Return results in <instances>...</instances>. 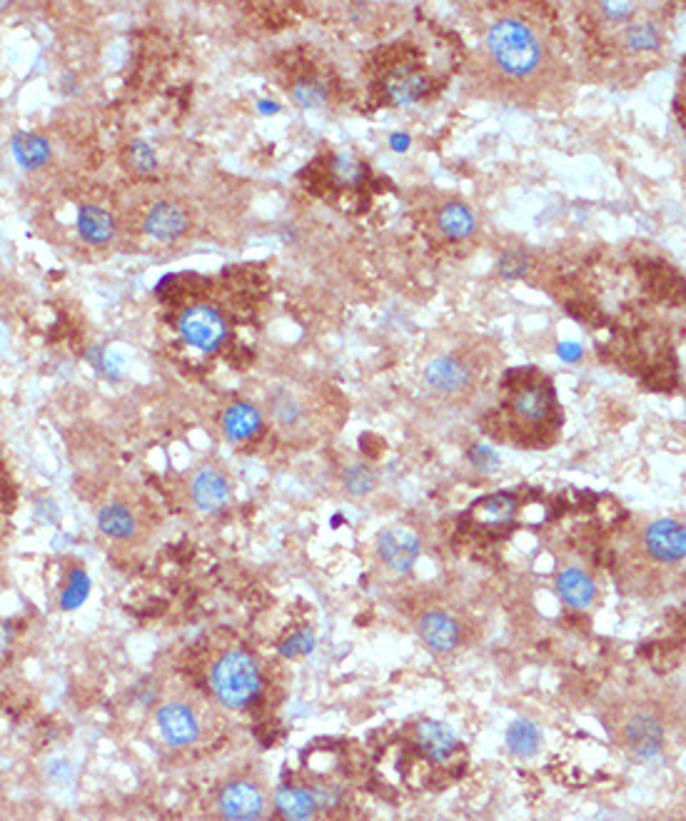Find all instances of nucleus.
Masks as SVG:
<instances>
[{
  "mask_svg": "<svg viewBox=\"0 0 686 821\" xmlns=\"http://www.w3.org/2000/svg\"><path fill=\"white\" fill-rule=\"evenodd\" d=\"M517 510V497L509 495V492H494V495L482 497L474 505V520L487 527H504L509 522H514Z\"/></svg>",
  "mask_w": 686,
  "mask_h": 821,
  "instance_id": "obj_18",
  "label": "nucleus"
},
{
  "mask_svg": "<svg viewBox=\"0 0 686 821\" xmlns=\"http://www.w3.org/2000/svg\"><path fill=\"white\" fill-rule=\"evenodd\" d=\"M130 163H133V168H138L140 173H148V170L155 168V153L153 148H150L148 143H143V140H135L133 145H130Z\"/></svg>",
  "mask_w": 686,
  "mask_h": 821,
  "instance_id": "obj_33",
  "label": "nucleus"
},
{
  "mask_svg": "<svg viewBox=\"0 0 686 821\" xmlns=\"http://www.w3.org/2000/svg\"><path fill=\"white\" fill-rule=\"evenodd\" d=\"M210 684L218 702L228 709H245L260 694V669L245 652H228L215 662Z\"/></svg>",
  "mask_w": 686,
  "mask_h": 821,
  "instance_id": "obj_2",
  "label": "nucleus"
},
{
  "mask_svg": "<svg viewBox=\"0 0 686 821\" xmlns=\"http://www.w3.org/2000/svg\"><path fill=\"white\" fill-rule=\"evenodd\" d=\"M422 554V542L407 527H390L377 537V557L387 569L397 574H405L415 567Z\"/></svg>",
  "mask_w": 686,
  "mask_h": 821,
  "instance_id": "obj_6",
  "label": "nucleus"
},
{
  "mask_svg": "<svg viewBox=\"0 0 686 821\" xmlns=\"http://www.w3.org/2000/svg\"><path fill=\"white\" fill-rule=\"evenodd\" d=\"M437 225H440V230L450 240H464L477 230V220H474L472 208H467L464 203H447L440 210V215H437Z\"/></svg>",
  "mask_w": 686,
  "mask_h": 821,
  "instance_id": "obj_23",
  "label": "nucleus"
},
{
  "mask_svg": "<svg viewBox=\"0 0 686 821\" xmlns=\"http://www.w3.org/2000/svg\"><path fill=\"white\" fill-rule=\"evenodd\" d=\"M193 502L198 505V510L208 512V515L223 510L230 502L228 477L220 475L213 467H203V470L193 477Z\"/></svg>",
  "mask_w": 686,
  "mask_h": 821,
  "instance_id": "obj_11",
  "label": "nucleus"
},
{
  "mask_svg": "<svg viewBox=\"0 0 686 821\" xmlns=\"http://www.w3.org/2000/svg\"><path fill=\"white\" fill-rule=\"evenodd\" d=\"M417 632L425 647L435 654H450L455 652L462 642V629L452 614L442 612V609H430L417 622Z\"/></svg>",
  "mask_w": 686,
  "mask_h": 821,
  "instance_id": "obj_9",
  "label": "nucleus"
},
{
  "mask_svg": "<svg viewBox=\"0 0 686 821\" xmlns=\"http://www.w3.org/2000/svg\"><path fill=\"white\" fill-rule=\"evenodd\" d=\"M512 407L522 420L527 422H542L552 410V395L544 385H522L512 397Z\"/></svg>",
  "mask_w": 686,
  "mask_h": 821,
  "instance_id": "obj_19",
  "label": "nucleus"
},
{
  "mask_svg": "<svg viewBox=\"0 0 686 821\" xmlns=\"http://www.w3.org/2000/svg\"><path fill=\"white\" fill-rule=\"evenodd\" d=\"M559 355H562L564 360L574 362V360H579V357H582V350H579L577 345H572V342H567V345L559 347Z\"/></svg>",
  "mask_w": 686,
  "mask_h": 821,
  "instance_id": "obj_36",
  "label": "nucleus"
},
{
  "mask_svg": "<svg viewBox=\"0 0 686 821\" xmlns=\"http://www.w3.org/2000/svg\"><path fill=\"white\" fill-rule=\"evenodd\" d=\"M78 233L80 238L93 245L110 243L115 235L113 215L105 213L103 208H95V205H85L78 213Z\"/></svg>",
  "mask_w": 686,
  "mask_h": 821,
  "instance_id": "obj_22",
  "label": "nucleus"
},
{
  "mask_svg": "<svg viewBox=\"0 0 686 821\" xmlns=\"http://www.w3.org/2000/svg\"><path fill=\"white\" fill-rule=\"evenodd\" d=\"M392 148H395V150L410 148V138H407V135L395 133V135H392Z\"/></svg>",
  "mask_w": 686,
  "mask_h": 821,
  "instance_id": "obj_37",
  "label": "nucleus"
},
{
  "mask_svg": "<svg viewBox=\"0 0 686 821\" xmlns=\"http://www.w3.org/2000/svg\"><path fill=\"white\" fill-rule=\"evenodd\" d=\"M469 460H472V467L474 470L484 472V475H489V472H494L499 467V455L492 450L489 445H474L472 450H469Z\"/></svg>",
  "mask_w": 686,
  "mask_h": 821,
  "instance_id": "obj_32",
  "label": "nucleus"
},
{
  "mask_svg": "<svg viewBox=\"0 0 686 821\" xmlns=\"http://www.w3.org/2000/svg\"><path fill=\"white\" fill-rule=\"evenodd\" d=\"M527 268H529V263L522 253H507L502 260H499V273H502L504 277H509V280L522 277L524 273H527Z\"/></svg>",
  "mask_w": 686,
  "mask_h": 821,
  "instance_id": "obj_34",
  "label": "nucleus"
},
{
  "mask_svg": "<svg viewBox=\"0 0 686 821\" xmlns=\"http://www.w3.org/2000/svg\"><path fill=\"white\" fill-rule=\"evenodd\" d=\"M218 809L228 821H257L265 812V797L252 782H232L223 787L218 797Z\"/></svg>",
  "mask_w": 686,
  "mask_h": 821,
  "instance_id": "obj_8",
  "label": "nucleus"
},
{
  "mask_svg": "<svg viewBox=\"0 0 686 821\" xmlns=\"http://www.w3.org/2000/svg\"><path fill=\"white\" fill-rule=\"evenodd\" d=\"M88 594H90V577L83 572V569H75V572L70 574L68 587H65L63 597H60V607H63L65 612L78 609L80 604L88 599Z\"/></svg>",
  "mask_w": 686,
  "mask_h": 821,
  "instance_id": "obj_27",
  "label": "nucleus"
},
{
  "mask_svg": "<svg viewBox=\"0 0 686 821\" xmlns=\"http://www.w3.org/2000/svg\"><path fill=\"white\" fill-rule=\"evenodd\" d=\"M489 53L499 70L512 78H527L542 63V43L532 25L519 18H502L487 35Z\"/></svg>",
  "mask_w": 686,
  "mask_h": 821,
  "instance_id": "obj_1",
  "label": "nucleus"
},
{
  "mask_svg": "<svg viewBox=\"0 0 686 821\" xmlns=\"http://www.w3.org/2000/svg\"><path fill=\"white\" fill-rule=\"evenodd\" d=\"M13 155L23 168H40V165L48 163L50 158V145L48 140H43L40 135L33 133H18L13 138Z\"/></svg>",
  "mask_w": 686,
  "mask_h": 821,
  "instance_id": "obj_25",
  "label": "nucleus"
},
{
  "mask_svg": "<svg viewBox=\"0 0 686 821\" xmlns=\"http://www.w3.org/2000/svg\"><path fill=\"white\" fill-rule=\"evenodd\" d=\"M345 487L357 497L367 495V492L375 490V472L367 465H352L345 472Z\"/></svg>",
  "mask_w": 686,
  "mask_h": 821,
  "instance_id": "obj_30",
  "label": "nucleus"
},
{
  "mask_svg": "<svg viewBox=\"0 0 686 821\" xmlns=\"http://www.w3.org/2000/svg\"><path fill=\"white\" fill-rule=\"evenodd\" d=\"M332 173H335V178L340 180V183L357 185L362 178H365V165H362L352 153H340V155H335Z\"/></svg>",
  "mask_w": 686,
  "mask_h": 821,
  "instance_id": "obj_28",
  "label": "nucleus"
},
{
  "mask_svg": "<svg viewBox=\"0 0 686 821\" xmlns=\"http://www.w3.org/2000/svg\"><path fill=\"white\" fill-rule=\"evenodd\" d=\"M385 90L392 103L412 105L427 93V78L415 68H395L385 80Z\"/></svg>",
  "mask_w": 686,
  "mask_h": 821,
  "instance_id": "obj_17",
  "label": "nucleus"
},
{
  "mask_svg": "<svg viewBox=\"0 0 686 821\" xmlns=\"http://www.w3.org/2000/svg\"><path fill=\"white\" fill-rule=\"evenodd\" d=\"M262 427V415L257 412L255 405L250 402H235V405L228 407V412L223 415V430L230 440L242 442L250 440L260 432Z\"/></svg>",
  "mask_w": 686,
  "mask_h": 821,
  "instance_id": "obj_20",
  "label": "nucleus"
},
{
  "mask_svg": "<svg viewBox=\"0 0 686 821\" xmlns=\"http://www.w3.org/2000/svg\"><path fill=\"white\" fill-rule=\"evenodd\" d=\"M98 527L110 540H128V537L135 535V527L138 525H135V517L128 507L120 505V502H113V505H105L98 512Z\"/></svg>",
  "mask_w": 686,
  "mask_h": 821,
  "instance_id": "obj_24",
  "label": "nucleus"
},
{
  "mask_svg": "<svg viewBox=\"0 0 686 821\" xmlns=\"http://www.w3.org/2000/svg\"><path fill=\"white\" fill-rule=\"evenodd\" d=\"M188 230V213L183 205L160 200L148 210L145 218V233L155 240H175Z\"/></svg>",
  "mask_w": 686,
  "mask_h": 821,
  "instance_id": "obj_12",
  "label": "nucleus"
},
{
  "mask_svg": "<svg viewBox=\"0 0 686 821\" xmlns=\"http://www.w3.org/2000/svg\"><path fill=\"white\" fill-rule=\"evenodd\" d=\"M275 809L287 821H310L317 812L315 792H310L305 787L285 784V787H280L275 792Z\"/></svg>",
  "mask_w": 686,
  "mask_h": 821,
  "instance_id": "obj_15",
  "label": "nucleus"
},
{
  "mask_svg": "<svg viewBox=\"0 0 686 821\" xmlns=\"http://www.w3.org/2000/svg\"><path fill=\"white\" fill-rule=\"evenodd\" d=\"M178 330L188 345L198 347V350L203 352L218 350L220 342L225 340V332H228L225 330V320L220 317V312L208 305H198L185 310L178 322Z\"/></svg>",
  "mask_w": 686,
  "mask_h": 821,
  "instance_id": "obj_3",
  "label": "nucleus"
},
{
  "mask_svg": "<svg viewBox=\"0 0 686 821\" xmlns=\"http://www.w3.org/2000/svg\"><path fill=\"white\" fill-rule=\"evenodd\" d=\"M325 95H327V90L320 80H302V83L295 88L297 103L305 105V108H315V105H320L322 100H325Z\"/></svg>",
  "mask_w": 686,
  "mask_h": 821,
  "instance_id": "obj_31",
  "label": "nucleus"
},
{
  "mask_svg": "<svg viewBox=\"0 0 686 821\" xmlns=\"http://www.w3.org/2000/svg\"><path fill=\"white\" fill-rule=\"evenodd\" d=\"M315 647H317L315 634H312L310 629H297V632H292L285 642H280L277 652H280V657H285V659H300V657H310V654L315 652Z\"/></svg>",
  "mask_w": 686,
  "mask_h": 821,
  "instance_id": "obj_26",
  "label": "nucleus"
},
{
  "mask_svg": "<svg viewBox=\"0 0 686 821\" xmlns=\"http://www.w3.org/2000/svg\"><path fill=\"white\" fill-rule=\"evenodd\" d=\"M644 547L654 562L679 564L686 559V527L672 517L654 520L644 530Z\"/></svg>",
  "mask_w": 686,
  "mask_h": 821,
  "instance_id": "obj_5",
  "label": "nucleus"
},
{
  "mask_svg": "<svg viewBox=\"0 0 686 821\" xmlns=\"http://www.w3.org/2000/svg\"><path fill=\"white\" fill-rule=\"evenodd\" d=\"M557 594L567 607L587 609L597 599V582L579 567H567L557 577Z\"/></svg>",
  "mask_w": 686,
  "mask_h": 821,
  "instance_id": "obj_14",
  "label": "nucleus"
},
{
  "mask_svg": "<svg viewBox=\"0 0 686 821\" xmlns=\"http://www.w3.org/2000/svg\"><path fill=\"white\" fill-rule=\"evenodd\" d=\"M415 742L420 747V752L430 762L437 764L455 757V752L459 749L457 732L447 722H440V719H422V722H417Z\"/></svg>",
  "mask_w": 686,
  "mask_h": 821,
  "instance_id": "obj_10",
  "label": "nucleus"
},
{
  "mask_svg": "<svg viewBox=\"0 0 686 821\" xmlns=\"http://www.w3.org/2000/svg\"><path fill=\"white\" fill-rule=\"evenodd\" d=\"M624 744H627V749L637 759L652 762V759L662 757L664 747H667L664 724L649 712L632 714L627 719V724H624Z\"/></svg>",
  "mask_w": 686,
  "mask_h": 821,
  "instance_id": "obj_4",
  "label": "nucleus"
},
{
  "mask_svg": "<svg viewBox=\"0 0 686 821\" xmlns=\"http://www.w3.org/2000/svg\"><path fill=\"white\" fill-rule=\"evenodd\" d=\"M270 412H272V420H275L277 427H282V430L295 432V430H300V427H305V420H307L305 402H302L292 390L272 392Z\"/></svg>",
  "mask_w": 686,
  "mask_h": 821,
  "instance_id": "obj_21",
  "label": "nucleus"
},
{
  "mask_svg": "<svg viewBox=\"0 0 686 821\" xmlns=\"http://www.w3.org/2000/svg\"><path fill=\"white\" fill-rule=\"evenodd\" d=\"M542 729H539L537 722L532 719H514L512 724L504 732V744H507L509 754L517 759H532L537 757L539 749H542Z\"/></svg>",
  "mask_w": 686,
  "mask_h": 821,
  "instance_id": "obj_16",
  "label": "nucleus"
},
{
  "mask_svg": "<svg viewBox=\"0 0 686 821\" xmlns=\"http://www.w3.org/2000/svg\"><path fill=\"white\" fill-rule=\"evenodd\" d=\"M160 734L170 747H190L200 737V722L193 709L183 702H165L155 714Z\"/></svg>",
  "mask_w": 686,
  "mask_h": 821,
  "instance_id": "obj_7",
  "label": "nucleus"
},
{
  "mask_svg": "<svg viewBox=\"0 0 686 821\" xmlns=\"http://www.w3.org/2000/svg\"><path fill=\"white\" fill-rule=\"evenodd\" d=\"M469 377H472V372H469L467 362L452 355L435 357L425 370L427 385L437 392H445V395H455V392L464 390L469 385Z\"/></svg>",
  "mask_w": 686,
  "mask_h": 821,
  "instance_id": "obj_13",
  "label": "nucleus"
},
{
  "mask_svg": "<svg viewBox=\"0 0 686 821\" xmlns=\"http://www.w3.org/2000/svg\"><path fill=\"white\" fill-rule=\"evenodd\" d=\"M602 8H604V13L612 15V18H627V15L632 13L629 5H617V3H604Z\"/></svg>",
  "mask_w": 686,
  "mask_h": 821,
  "instance_id": "obj_35",
  "label": "nucleus"
},
{
  "mask_svg": "<svg viewBox=\"0 0 686 821\" xmlns=\"http://www.w3.org/2000/svg\"><path fill=\"white\" fill-rule=\"evenodd\" d=\"M627 45L632 50H657L659 30L652 23H634L627 30Z\"/></svg>",
  "mask_w": 686,
  "mask_h": 821,
  "instance_id": "obj_29",
  "label": "nucleus"
}]
</instances>
